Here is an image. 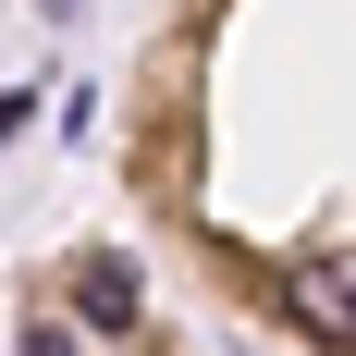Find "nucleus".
Returning a JSON list of instances; mask_svg holds the SVG:
<instances>
[{"instance_id":"1","label":"nucleus","mask_w":356,"mask_h":356,"mask_svg":"<svg viewBox=\"0 0 356 356\" xmlns=\"http://www.w3.org/2000/svg\"><path fill=\"white\" fill-rule=\"evenodd\" d=\"M283 307H295V332H307V344L356 356V246H344V258H295Z\"/></svg>"},{"instance_id":"2","label":"nucleus","mask_w":356,"mask_h":356,"mask_svg":"<svg viewBox=\"0 0 356 356\" xmlns=\"http://www.w3.org/2000/svg\"><path fill=\"white\" fill-rule=\"evenodd\" d=\"M74 320L86 332H136V270L123 258H74Z\"/></svg>"},{"instance_id":"3","label":"nucleus","mask_w":356,"mask_h":356,"mask_svg":"<svg viewBox=\"0 0 356 356\" xmlns=\"http://www.w3.org/2000/svg\"><path fill=\"white\" fill-rule=\"evenodd\" d=\"M13 356H74V332H62V320H25V344H13Z\"/></svg>"},{"instance_id":"4","label":"nucleus","mask_w":356,"mask_h":356,"mask_svg":"<svg viewBox=\"0 0 356 356\" xmlns=\"http://www.w3.org/2000/svg\"><path fill=\"white\" fill-rule=\"evenodd\" d=\"M13 123H25V99H0V136H13Z\"/></svg>"}]
</instances>
